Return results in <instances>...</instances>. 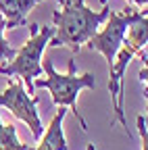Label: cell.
I'll list each match as a JSON object with an SVG mask.
<instances>
[{
  "label": "cell",
  "mask_w": 148,
  "mask_h": 150,
  "mask_svg": "<svg viewBox=\"0 0 148 150\" xmlns=\"http://www.w3.org/2000/svg\"><path fill=\"white\" fill-rule=\"evenodd\" d=\"M40 2L42 0H0V15L6 21V29L23 25L27 13Z\"/></svg>",
  "instance_id": "cell-8"
},
{
  "label": "cell",
  "mask_w": 148,
  "mask_h": 150,
  "mask_svg": "<svg viewBox=\"0 0 148 150\" xmlns=\"http://www.w3.org/2000/svg\"><path fill=\"white\" fill-rule=\"evenodd\" d=\"M138 129H140V138H142V150H148V129H146V117H138Z\"/></svg>",
  "instance_id": "cell-11"
},
{
  "label": "cell",
  "mask_w": 148,
  "mask_h": 150,
  "mask_svg": "<svg viewBox=\"0 0 148 150\" xmlns=\"http://www.w3.org/2000/svg\"><path fill=\"white\" fill-rule=\"evenodd\" d=\"M0 150H29L27 144H21L17 138V127L13 123L4 125L0 121Z\"/></svg>",
  "instance_id": "cell-9"
},
{
  "label": "cell",
  "mask_w": 148,
  "mask_h": 150,
  "mask_svg": "<svg viewBox=\"0 0 148 150\" xmlns=\"http://www.w3.org/2000/svg\"><path fill=\"white\" fill-rule=\"evenodd\" d=\"M61 11L52 13L54 33L48 46H67L73 52H79L81 44H86L106 21L110 8L104 4L100 11H92L84 4V0H57Z\"/></svg>",
  "instance_id": "cell-1"
},
{
  "label": "cell",
  "mask_w": 148,
  "mask_h": 150,
  "mask_svg": "<svg viewBox=\"0 0 148 150\" xmlns=\"http://www.w3.org/2000/svg\"><path fill=\"white\" fill-rule=\"evenodd\" d=\"M42 71L46 73V77H42V79L35 77L33 79V88L48 90L50 96H52V104L54 106H69L71 112L77 117L81 131H88V123L84 121V117L79 115V110H77V94L84 88H94L96 86L94 75H92V73L75 75V61H73V59L69 61V67H67L65 75L54 71V65H52L50 59H44Z\"/></svg>",
  "instance_id": "cell-2"
},
{
  "label": "cell",
  "mask_w": 148,
  "mask_h": 150,
  "mask_svg": "<svg viewBox=\"0 0 148 150\" xmlns=\"http://www.w3.org/2000/svg\"><path fill=\"white\" fill-rule=\"evenodd\" d=\"M140 17H146V11H136L132 6L123 8V13H117V11H110L108 17H106V25L102 31H96L94 35L86 42L90 50H96V52H102L104 59L108 63V67L113 65L115 61V54L121 46V40L127 31V27L132 25L134 21H138Z\"/></svg>",
  "instance_id": "cell-5"
},
{
  "label": "cell",
  "mask_w": 148,
  "mask_h": 150,
  "mask_svg": "<svg viewBox=\"0 0 148 150\" xmlns=\"http://www.w3.org/2000/svg\"><path fill=\"white\" fill-rule=\"evenodd\" d=\"M146 42H148V19L140 17L138 21H134L127 27L123 40H121V46L115 54V61L108 67V73H110L108 92H110V98H113V110H115L117 121L125 127V131H127V119H125V112H123V86L121 83H123V75H125V69H127L129 61L140 50L146 48ZM127 138L132 140L129 131H127Z\"/></svg>",
  "instance_id": "cell-3"
},
{
  "label": "cell",
  "mask_w": 148,
  "mask_h": 150,
  "mask_svg": "<svg viewBox=\"0 0 148 150\" xmlns=\"http://www.w3.org/2000/svg\"><path fill=\"white\" fill-rule=\"evenodd\" d=\"M4 29H6V21H4V17L0 15V65H2L4 61H8V59H13V56L17 54V48L15 46H11L6 40H4Z\"/></svg>",
  "instance_id": "cell-10"
},
{
  "label": "cell",
  "mask_w": 148,
  "mask_h": 150,
  "mask_svg": "<svg viewBox=\"0 0 148 150\" xmlns=\"http://www.w3.org/2000/svg\"><path fill=\"white\" fill-rule=\"evenodd\" d=\"M88 150H96V148H94V144H88Z\"/></svg>",
  "instance_id": "cell-13"
},
{
  "label": "cell",
  "mask_w": 148,
  "mask_h": 150,
  "mask_svg": "<svg viewBox=\"0 0 148 150\" xmlns=\"http://www.w3.org/2000/svg\"><path fill=\"white\" fill-rule=\"evenodd\" d=\"M65 115H67V110H63V106H61V110H57V115H54L52 121L48 123L46 134L40 140L38 148H29V150H69V144H67L65 134H63Z\"/></svg>",
  "instance_id": "cell-7"
},
{
  "label": "cell",
  "mask_w": 148,
  "mask_h": 150,
  "mask_svg": "<svg viewBox=\"0 0 148 150\" xmlns=\"http://www.w3.org/2000/svg\"><path fill=\"white\" fill-rule=\"evenodd\" d=\"M38 100H40V96H29V94L25 92L21 79L8 81L6 90L0 94V106H6L11 110L13 117H17L19 121H23L29 127L31 136L35 140H40L42 138V131H44L42 121H40V115H38V110H35Z\"/></svg>",
  "instance_id": "cell-6"
},
{
  "label": "cell",
  "mask_w": 148,
  "mask_h": 150,
  "mask_svg": "<svg viewBox=\"0 0 148 150\" xmlns=\"http://www.w3.org/2000/svg\"><path fill=\"white\" fill-rule=\"evenodd\" d=\"M100 2H102V4H106L108 0H100ZM129 2H134V4H138L140 8H146V4H148V0H129Z\"/></svg>",
  "instance_id": "cell-12"
},
{
  "label": "cell",
  "mask_w": 148,
  "mask_h": 150,
  "mask_svg": "<svg viewBox=\"0 0 148 150\" xmlns=\"http://www.w3.org/2000/svg\"><path fill=\"white\" fill-rule=\"evenodd\" d=\"M54 35V27H42L38 23L29 25V40L17 48L15 61L8 65H0V73L11 75V77H19L21 81L27 83V94H33V79L40 77L44 73L42 71V52L48 46V40Z\"/></svg>",
  "instance_id": "cell-4"
}]
</instances>
